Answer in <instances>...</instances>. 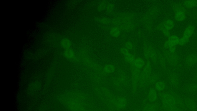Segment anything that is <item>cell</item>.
I'll list each match as a JSON object with an SVG mask.
<instances>
[{
	"instance_id": "6da1fadb",
	"label": "cell",
	"mask_w": 197,
	"mask_h": 111,
	"mask_svg": "<svg viewBox=\"0 0 197 111\" xmlns=\"http://www.w3.org/2000/svg\"><path fill=\"white\" fill-rule=\"evenodd\" d=\"M194 31V26L191 24L188 25L184 29L182 37L179 39V45L181 47L185 45L193 36Z\"/></svg>"
},
{
	"instance_id": "7a4b0ae2",
	"label": "cell",
	"mask_w": 197,
	"mask_h": 111,
	"mask_svg": "<svg viewBox=\"0 0 197 111\" xmlns=\"http://www.w3.org/2000/svg\"><path fill=\"white\" fill-rule=\"evenodd\" d=\"M134 19V15L132 14H124L115 17L112 21V23L115 26L119 27L121 25L133 22Z\"/></svg>"
},
{
	"instance_id": "3957f363",
	"label": "cell",
	"mask_w": 197,
	"mask_h": 111,
	"mask_svg": "<svg viewBox=\"0 0 197 111\" xmlns=\"http://www.w3.org/2000/svg\"><path fill=\"white\" fill-rule=\"evenodd\" d=\"M175 12L174 19L178 22H183L186 18V11L181 4L176 3L173 7Z\"/></svg>"
},
{
	"instance_id": "277c9868",
	"label": "cell",
	"mask_w": 197,
	"mask_h": 111,
	"mask_svg": "<svg viewBox=\"0 0 197 111\" xmlns=\"http://www.w3.org/2000/svg\"><path fill=\"white\" fill-rule=\"evenodd\" d=\"M143 52L144 56L146 59L151 60L154 62L157 61L158 54L152 46L147 44H145Z\"/></svg>"
},
{
	"instance_id": "5b68a950",
	"label": "cell",
	"mask_w": 197,
	"mask_h": 111,
	"mask_svg": "<svg viewBox=\"0 0 197 111\" xmlns=\"http://www.w3.org/2000/svg\"><path fill=\"white\" fill-rule=\"evenodd\" d=\"M152 71L151 63L149 61H147L144 67L143 71L140 74V84L143 85L145 83H147L149 78L151 75Z\"/></svg>"
},
{
	"instance_id": "8992f818",
	"label": "cell",
	"mask_w": 197,
	"mask_h": 111,
	"mask_svg": "<svg viewBox=\"0 0 197 111\" xmlns=\"http://www.w3.org/2000/svg\"><path fill=\"white\" fill-rule=\"evenodd\" d=\"M160 94L161 100L163 106H176L173 96L171 93L161 92Z\"/></svg>"
},
{
	"instance_id": "52a82bcc",
	"label": "cell",
	"mask_w": 197,
	"mask_h": 111,
	"mask_svg": "<svg viewBox=\"0 0 197 111\" xmlns=\"http://www.w3.org/2000/svg\"><path fill=\"white\" fill-rule=\"evenodd\" d=\"M164 56L166 61L173 66H176L179 61V56L176 52L171 53L169 51L164 52Z\"/></svg>"
},
{
	"instance_id": "ba28073f",
	"label": "cell",
	"mask_w": 197,
	"mask_h": 111,
	"mask_svg": "<svg viewBox=\"0 0 197 111\" xmlns=\"http://www.w3.org/2000/svg\"><path fill=\"white\" fill-rule=\"evenodd\" d=\"M179 37L176 35L171 36L165 42L164 44V47L166 49H169L171 47H176L179 45Z\"/></svg>"
},
{
	"instance_id": "9c48e42d",
	"label": "cell",
	"mask_w": 197,
	"mask_h": 111,
	"mask_svg": "<svg viewBox=\"0 0 197 111\" xmlns=\"http://www.w3.org/2000/svg\"><path fill=\"white\" fill-rule=\"evenodd\" d=\"M121 54L124 56V60L130 64H134L136 57L134 55L130 53L129 51L126 49L125 47H123L120 49Z\"/></svg>"
},
{
	"instance_id": "30bf717a",
	"label": "cell",
	"mask_w": 197,
	"mask_h": 111,
	"mask_svg": "<svg viewBox=\"0 0 197 111\" xmlns=\"http://www.w3.org/2000/svg\"><path fill=\"white\" fill-rule=\"evenodd\" d=\"M174 26V21L171 19H168L159 24L156 29L157 30L159 31L162 29L170 31L172 30Z\"/></svg>"
},
{
	"instance_id": "8fae6325",
	"label": "cell",
	"mask_w": 197,
	"mask_h": 111,
	"mask_svg": "<svg viewBox=\"0 0 197 111\" xmlns=\"http://www.w3.org/2000/svg\"><path fill=\"white\" fill-rule=\"evenodd\" d=\"M171 93L174 99L176 106L182 110H186V107L185 105L184 101L182 100V99L173 92H171Z\"/></svg>"
},
{
	"instance_id": "7c38bea8",
	"label": "cell",
	"mask_w": 197,
	"mask_h": 111,
	"mask_svg": "<svg viewBox=\"0 0 197 111\" xmlns=\"http://www.w3.org/2000/svg\"><path fill=\"white\" fill-rule=\"evenodd\" d=\"M184 102L186 107L187 108L192 111H196L197 105L194 100L188 98L185 99Z\"/></svg>"
},
{
	"instance_id": "4fadbf2b",
	"label": "cell",
	"mask_w": 197,
	"mask_h": 111,
	"mask_svg": "<svg viewBox=\"0 0 197 111\" xmlns=\"http://www.w3.org/2000/svg\"><path fill=\"white\" fill-rule=\"evenodd\" d=\"M185 61L188 66H193L197 63V55H189L186 57Z\"/></svg>"
},
{
	"instance_id": "5bb4252c",
	"label": "cell",
	"mask_w": 197,
	"mask_h": 111,
	"mask_svg": "<svg viewBox=\"0 0 197 111\" xmlns=\"http://www.w3.org/2000/svg\"><path fill=\"white\" fill-rule=\"evenodd\" d=\"M169 80L170 84L173 87L177 88L179 86V81L178 76L174 72H172L169 76Z\"/></svg>"
},
{
	"instance_id": "9a60e30c",
	"label": "cell",
	"mask_w": 197,
	"mask_h": 111,
	"mask_svg": "<svg viewBox=\"0 0 197 111\" xmlns=\"http://www.w3.org/2000/svg\"><path fill=\"white\" fill-rule=\"evenodd\" d=\"M158 93L157 91L155 88H151L149 91L148 99L151 102H156L158 98Z\"/></svg>"
},
{
	"instance_id": "2e32d148",
	"label": "cell",
	"mask_w": 197,
	"mask_h": 111,
	"mask_svg": "<svg viewBox=\"0 0 197 111\" xmlns=\"http://www.w3.org/2000/svg\"><path fill=\"white\" fill-rule=\"evenodd\" d=\"M119 27L121 31L126 32L131 31L135 28V25L133 21L131 22L121 25Z\"/></svg>"
},
{
	"instance_id": "e0dca14e",
	"label": "cell",
	"mask_w": 197,
	"mask_h": 111,
	"mask_svg": "<svg viewBox=\"0 0 197 111\" xmlns=\"http://www.w3.org/2000/svg\"><path fill=\"white\" fill-rule=\"evenodd\" d=\"M184 7L188 9H191L197 7V1L196 0H187L183 2Z\"/></svg>"
},
{
	"instance_id": "ac0fdd59",
	"label": "cell",
	"mask_w": 197,
	"mask_h": 111,
	"mask_svg": "<svg viewBox=\"0 0 197 111\" xmlns=\"http://www.w3.org/2000/svg\"><path fill=\"white\" fill-rule=\"evenodd\" d=\"M121 34V30L118 26H114L112 27L110 31V34L112 37L114 38H117L119 37Z\"/></svg>"
},
{
	"instance_id": "d6986e66",
	"label": "cell",
	"mask_w": 197,
	"mask_h": 111,
	"mask_svg": "<svg viewBox=\"0 0 197 111\" xmlns=\"http://www.w3.org/2000/svg\"><path fill=\"white\" fill-rule=\"evenodd\" d=\"M145 61L140 57H137L135 59L134 62V65L137 68L140 70L145 66Z\"/></svg>"
},
{
	"instance_id": "ffe728a7",
	"label": "cell",
	"mask_w": 197,
	"mask_h": 111,
	"mask_svg": "<svg viewBox=\"0 0 197 111\" xmlns=\"http://www.w3.org/2000/svg\"><path fill=\"white\" fill-rule=\"evenodd\" d=\"M104 72L106 73H111L114 72L115 70V66L111 64H107L103 67Z\"/></svg>"
},
{
	"instance_id": "44dd1931",
	"label": "cell",
	"mask_w": 197,
	"mask_h": 111,
	"mask_svg": "<svg viewBox=\"0 0 197 111\" xmlns=\"http://www.w3.org/2000/svg\"><path fill=\"white\" fill-rule=\"evenodd\" d=\"M165 88H166V84L164 81H158L155 83V88L157 91L161 92H163Z\"/></svg>"
},
{
	"instance_id": "7402d4cb",
	"label": "cell",
	"mask_w": 197,
	"mask_h": 111,
	"mask_svg": "<svg viewBox=\"0 0 197 111\" xmlns=\"http://www.w3.org/2000/svg\"><path fill=\"white\" fill-rule=\"evenodd\" d=\"M158 59L161 66L163 68H166V60L164 56L163 55L161 54H158Z\"/></svg>"
},
{
	"instance_id": "603a6c76",
	"label": "cell",
	"mask_w": 197,
	"mask_h": 111,
	"mask_svg": "<svg viewBox=\"0 0 197 111\" xmlns=\"http://www.w3.org/2000/svg\"><path fill=\"white\" fill-rule=\"evenodd\" d=\"M163 111H182L176 106H163Z\"/></svg>"
},
{
	"instance_id": "cb8c5ba5",
	"label": "cell",
	"mask_w": 197,
	"mask_h": 111,
	"mask_svg": "<svg viewBox=\"0 0 197 111\" xmlns=\"http://www.w3.org/2000/svg\"><path fill=\"white\" fill-rule=\"evenodd\" d=\"M158 79V76L157 74H153L152 75H150L148 81V84H152L154 83H156L157 82V80Z\"/></svg>"
},
{
	"instance_id": "d4e9b609",
	"label": "cell",
	"mask_w": 197,
	"mask_h": 111,
	"mask_svg": "<svg viewBox=\"0 0 197 111\" xmlns=\"http://www.w3.org/2000/svg\"><path fill=\"white\" fill-rule=\"evenodd\" d=\"M65 56L69 59H74L75 55L73 51L70 49H67L64 52Z\"/></svg>"
},
{
	"instance_id": "484cf974",
	"label": "cell",
	"mask_w": 197,
	"mask_h": 111,
	"mask_svg": "<svg viewBox=\"0 0 197 111\" xmlns=\"http://www.w3.org/2000/svg\"><path fill=\"white\" fill-rule=\"evenodd\" d=\"M124 47L126 49H127L128 51H132L134 49V47H135V46H134V44L133 43L131 42V41H127L125 43V45H124Z\"/></svg>"
},
{
	"instance_id": "4316f807",
	"label": "cell",
	"mask_w": 197,
	"mask_h": 111,
	"mask_svg": "<svg viewBox=\"0 0 197 111\" xmlns=\"http://www.w3.org/2000/svg\"><path fill=\"white\" fill-rule=\"evenodd\" d=\"M188 89L189 92H195L197 91V84L192 83L188 85Z\"/></svg>"
},
{
	"instance_id": "83f0119b",
	"label": "cell",
	"mask_w": 197,
	"mask_h": 111,
	"mask_svg": "<svg viewBox=\"0 0 197 111\" xmlns=\"http://www.w3.org/2000/svg\"><path fill=\"white\" fill-rule=\"evenodd\" d=\"M62 47L65 48H68L70 47V41L68 39H64L62 41Z\"/></svg>"
},
{
	"instance_id": "f1b7e54d",
	"label": "cell",
	"mask_w": 197,
	"mask_h": 111,
	"mask_svg": "<svg viewBox=\"0 0 197 111\" xmlns=\"http://www.w3.org/2000/svg\"><path fill=\"white\" fill-rule=\"evenodd\" d=\"M159 31L161 32L163 34V35H164V36L166 37V38H169V37H170L171 36L170 31H168L166 30V29H161Z\"/></svg>"
},
{
	"instance_id": "f546056e",
	"label": "cell",
	"mask_w": 197,
	"mask_h": 111,
	"mask_svg": "<svg viewBox=\"0 0 197 111\" xmlns=\"http://www.w3.org/2000/svg\"><path fill=\"white\" fill-rule=\"evenodd\" d=\"M107 5L105 3L102 2L99 4L98 6V9L100 11H104L106 9Z\"/></svg>"
},
{
	"instance_id": "4dcf8cb0",
	"label": "cell",
	"mask_w": 197,
	"mask_h": 111,
	"mask_svg": "<svg viewBox=\"0 0 197 111\" xmlns=\"http://www.w3.org/2000/svg\"><path fill=\"white\" fill-rule=\"evenodd\" d=\"M100 22L102 24H105V25H108L111 23V21L110 19L107 17H104L101 19L100 20Z\"/></svg>"
},
{
	"instance_id": "1f68e13d",
	"label": "cell",
	"mask_w": 197,
	"mask_h": 111,
	"mask_svg": "<svg viewBox=\"0 0 197 111\" xmlns=\"http://www.w3.org/2000/svg\"><path fill=\"white\" fill-rule=\"evenodd\" d=\"M114 6L113 4H110L108 5H107L106 9L107 12L110 13L113 11V9H114Z\"/></svg>"
},
{
	"instance_id": "d6a6232c",
	"label": "cell",
	"mask_w": 197,
	"mask_h": 111,
	"mask_svg": "<svg viewBox=\"0 0 197 111\" xmlns=\"http://www.w3.org/2000/svg\"><path fill=\"white\" fill-rule=\"evenodd\" d=\"M176 47H171L168 49V51L170 52L174 53L176 52Z\"/></svg>"
},
{
	"instance_id": "836d02e7",
	"label": "cell",
	"mask_w": 197,
	"mask_h": 111,
	"mask_svg": "<svg viewBox=\"0 0 197 111\" xmlns=\"http://www.w3.org/2000/svg\"><path fill=\"white\" fill-rule=\"evenodd\" d=\"M196 76L197 77V71H196Z\"/></svg>"
}]
</instances>
